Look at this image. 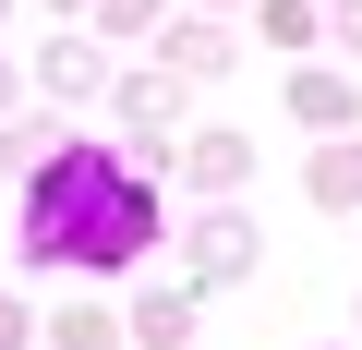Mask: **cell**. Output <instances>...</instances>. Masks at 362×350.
Listing matches in <instances>:
<instances>
[{
  "mask_svg": "<svg viewBox=\"0 0 362 350\" xmlns=\"http://www.w3.org/2000/svg\"><path fill=\"white\" fill-rule=\"evenodd\" d=\"M145 254H157L145 157H121V145H49L25 169V266H49V278H121Z\"/></svg>",
  "mask_w": 362,
  "mask_h": 350,
  "instance_id": "1",
  "label": "cell"
},
{
  "mask_svg": "<svg viewBox=\"0 0 362 350\" xmlns=\"http://www.w3.org/2000/svg\"><path fill=\"white\" fill-rule=\"evenodd\" d=\"M133 338L145 350H181V338H194V290H145L133 302Z\"/></svg>",
  "mask_w": 362,
  "mask_h": 350,
  "instance_id": "2",
  "label": "cell"
},
{
  "mask_svg": "<svg viewBox=\"0 0 362 350\" xmlns=\"http://www.w3.org/2000/svg\"><path fill=\"white\" fill-rule=\"evenodd\" d=\"M37 73H49L61 97H85V85H97V49H73V37H49V49H37Z\"/></svg>",
  "mask_w": 362,
  "mask_h": 350,
  "instance_id": "3",
  "label": "cell"
},
{
  "mask_svg": "<svg viewBox=\"0 0 362 350\" xmlns=\"http://www.w3.org/2000/svg\"><path fill=\"white\" fill-rule=\"evenodd\" d=\"M314 194H326V206H350V194H362V157H350V145H326V157H314Z\"/></svg>",
  "mask_w": 362,
  "mask_h": 350,
  "instance_id": "4",
  "label": "cell"
},
{
  "mask_svg": "<svg viewBox=\"0 0 362 350\" xmlns=\"http://www.w3.org/2000/svg\"><path fill=\"white\" fill-rule=\"evenodd\" d=\"M13 338H25V302H0V350H13Z\"/></svg>",
  "mask_w": 362,
  "mask_h": 350,
  "instance_id": "5",
  "label": "cell"
},
{
  "mask_svg": "<svg viewBox=\"0 0 362 350\" xmlns=\"http://www.w3.org/2000/svg\"><path fill=\"white\" fill-rule=\"evenodd\" d=\"M338 37H350V49H362V0H338Z\"/></svg>",
  "mask_w": 362,
  "mask_h": 350,
  "instance_id": "6",
  "label": "cell"
},
{
  "mask_svg": "<svg viewBox=\"0 0 362 350\" xmlns=\"http://www.w3.org/2000/svg\"><path fill=\"white\" fill-rule=\"evenodd\" d=\"M0 109H13V73H0Z\"/></svg>",
  "mask_w": 362,
  "mask_h": 350,
  "instance_id": "7",
  "label": "cell"
},
{
  "mask_svg": "<svg viewBox=\"0 0 362 350\" xmlns=\"http://www.w3.org/2000/svg\"><path fill=\"white\" fill-rule=\"evenodd\" d=\"M0 13H13V0H0Z\"/></svg>",
  "mask_w": 362,
  "mask_h": 350,
  "instance_id": "8",
  "label": "cell"
},
{
  "mask_svg": "<svg viewBox=\"0 0 362 350\" xmlns=\"http://www.w3.org/2000/svg\"><path fill=\"white\" fill-rule=\"evenodd\" d=\"M61 13H73V0H61Z\"/></svg>",
  "mask_w": 362,
  "mask_h": 350,
  "instance_id": "9",
  "label": "cell"
}]
</instances>
